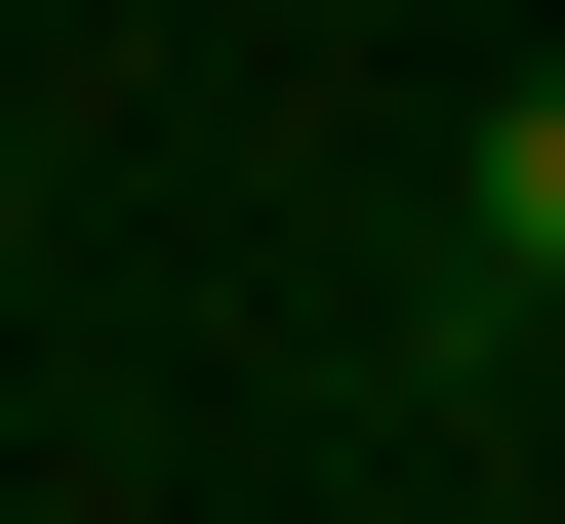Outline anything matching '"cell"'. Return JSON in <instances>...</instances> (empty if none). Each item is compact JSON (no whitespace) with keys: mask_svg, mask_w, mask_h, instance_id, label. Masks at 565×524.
<instances>
[{"mask_svg":"<svg viewBox=\"0 0 565 524\" xmlns=\"http://www.w3.org/2000/svg\"><path fill=\"white\" fill-rule=\"evenodd\" d=\"M445 282H484V323H565V82H484V162H445Z\"/></svg>","mask_w":565,"mask_h":524,"instance_id":"obj_1","label":"cell"}]
</instances>
